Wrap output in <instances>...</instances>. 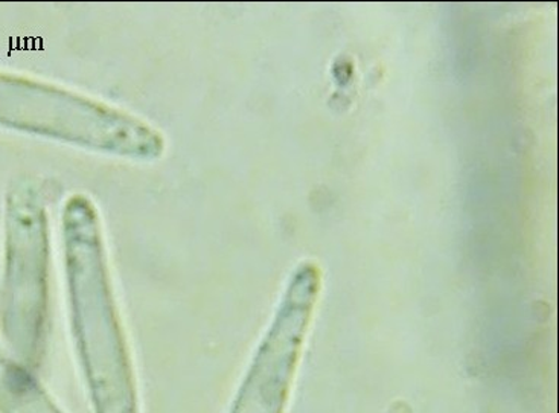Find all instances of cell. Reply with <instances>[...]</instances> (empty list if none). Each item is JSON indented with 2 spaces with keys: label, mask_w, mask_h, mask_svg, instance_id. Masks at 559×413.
<instances>
[{
  "label": "cell",
  "mask_w": 559,
  "mask_h": 413,
  "mask_svg": "<svg viewBox=\"0 0 559 413\" xmlns=\"http://www.w3.org/2000/svg\"><path fill=\"white\" fill-rule=\"evenodd\" d=\"M320 288L319 266L300 262L258 343L229 413H287Z\"/></svg>",
  "instance_id": "277c9868"
},
{
  "label": "cell",
  "mask_w": 559,
  "mask_h": 413,
  "mask_svg": "<svg viewBox=\"0 0 559 413\" xmlns=\"http://www.w3.org/2000/svg\"><path fill=\"white\" fill-rule=\"evenodd\" d=\"M0 413H63L33 370L0 349Z\"/></svg>",
  "instance_id": "5b68a950"
},
{
  "label": "cell",
  "mask_w": 559,
  "mask_h": 413,
  "mask_svg": "<svg viewBox=\"0 0 559 413\" xmlns=\"http://www.w3.org/2000/svg\"><path fill=\"white\" fill-rule=\"evenodd\" d=\"M49 268L51 243L44 192L22 181L7 197L0 334L15 361L31 370L40 365L48 343Z\"/></svg>",
  "instance_id": "3957f363"
},
{
  "label": "cell",
  "mask_w": 559,
  "mask_h": 413,
  "mask_svg": "<svg viewBox=\"0 0 559 413\" xmlns=\"http://www.w3.org/2000/svg\"><path fill=\"white\" fill-rule=\"evenodd\" d=\"M0 127L121 160L154 161L165 138L117 106L46 81L0 72Z\"/></svg>",
  "instance_id": "7a4b0ae2"
},
{
  "label": "cell",
  "mask_w": 559,
  "mask_h": 413,
  "mask_svg": "<svg viewBox=\"0 0 559 413\" xmlns=\"http://www.w3.org/2000/svg\"><path fill=\"white\" fill-rule=\"evenodd\" d=\"M61 235L72 341L92 409L94 413H141L103 223L87 196L69 197Z\"/></svg>",
  "instance_id": "6da1fadb"
}]
</instances>
